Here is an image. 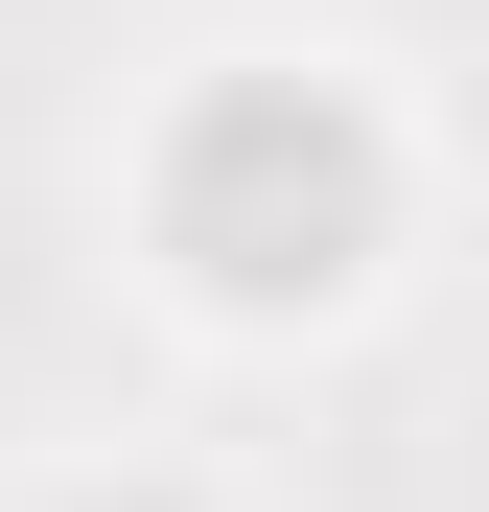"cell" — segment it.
Segmentation results:
<instances>
[{"instance_id": "cell-1", "label": "cell", "mask_w": 489, "mask_h": 512, "mask_svg": "<svg viewBox=\"0 0 489 512\" xmlns=\"http://www.w3.org/2000/svg\"><path fill=\"white\" fill-rule=\"evenodd\" d=\"M70 512H187V489H70Z\"/></svg>"}]
</instances>
